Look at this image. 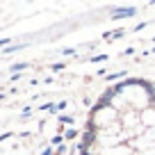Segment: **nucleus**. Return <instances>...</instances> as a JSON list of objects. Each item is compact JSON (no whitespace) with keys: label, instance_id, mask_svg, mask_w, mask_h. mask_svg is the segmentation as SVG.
<instances>
[{"label":"nucleus","instance_id":"nucleus-1","mask_svg":"<svg viewBox=\"0 0 155 155\" xmlns=\"http://www.w3.org/2000/svg\"><path fill=\"white\" fill-rule=\"evenodd\" d=\"M2 44H7V39H0V46H2Z\"/></svg>","mask_w":155,"mask_h":155}]
</instances>
